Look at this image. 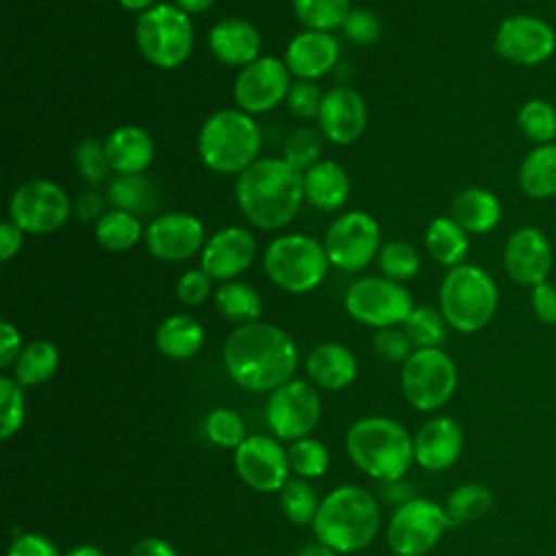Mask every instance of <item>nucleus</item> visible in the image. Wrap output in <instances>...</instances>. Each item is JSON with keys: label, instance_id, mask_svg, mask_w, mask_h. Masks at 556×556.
Segmentation results:
<instances>
[{"label": "nucleus", "instance_id": "f257e3e1", "mask_svg": "<svg viewBox=\"0 0 556 556\" xmlns=\"http://www.w3.org/2000/svg\"><path fill=\"white\" fill-rule=\"evenodd\" d=\"M224 367L232 382L252 393L274 391L293 378L295 341L278 326L252 321L237 326L224 343Z\"/></svg>", "mask_w": 556, "mask_h": 556}, {"label": "nucleus", "instance_id": "f03ea898", "mask_svg": "<svg viewBox=\"0 0 556 556\" xmlns=\"http://www.w3.org/2000/svg\"><path fill=\"white\" fill-rule=\"evenodd\" d=\"M235 195L254 226L276 230L295 217L304 200V174L285 159H258L239 174Z\"/></svg>", "mask_w": 556, "mask_h": 556}, {"label": "nucleus", "instance_id": "7ed1b4c3", "mask_svg": "<svg viewBox=\"0 0 556 556\" xmlns=\"http://www.w3.org/2000/svg\"><path fill=\"white\" fill-rule=\"evenodd\" d=\"M311 528L337 554L361 552L380 530V502L365 486L341 484L319 502Z\"/></svg>", "mask_w": 556, "mask_h": 556}, {"label": "nucleus", "instance_id": "20e7f679", "mask_svg": "<svg viewBox=\"0 0 556 556\" xmlns=\"http://www.w3.org/2000/svg\"><path fill=\"white\" fill-rule=\"evenodd\" d=\"M345 450L356 469L376 482L404 478L413 456V434L395 419L369 415L356 419L345 434Z\"/></svg>", "mask_w": 556, "mask_h": 556}, {"label": "nucleus", "instance_id": "39448f33", "mask_svg": "<svg viewBox=\"0 0 556 556\" xmlns=\"http://www.w3.org/2000/svg\"><path fill=\"white\" fill-rule=\"evenodd\" d=\"M261 130L241 109H222L200 128L198 152L202 163L217 174H241L258 161Z\"/></svg>", "mask_w": 556, "mask_h": 556}, {"label": "nucleus", "instance_id": "423d86ee", "mask_svg": "<svg viewBox=\"0 0 556 556\" xmlns=\"http://www.w3.org/2000/svg\"><path fill=\"white\" fill-rule=\"evenodd\" d=\"M441 313L458 332H478L495 315L497 287L493 278L478 265L460 263L450 267L439 289Z\"/></svg>", "mask_w": 556, "mask_h": 556}, {"label": "nucleus", "instance_id": "0eeeda50", "mask_svg": "<svg viewBox=\"0 0 556 556\" xmlns=\"http://www.w3.org/2000/svg\"><path fill=\"white\" fill-rule=\"evenodd\" d=\"M326 248L308 235L274 239L263 256V267L274 285L289 293L313 291L328 271Z\"/></svg>", "mask_w": 556, "mask_h": 556}, {"label": "nucleus", "instance_id": "6e6552de", "mask_svg": "<svg viewBox=\"0 0 556 556\" xmlns=\"http://www.w3.org/2000/svg\"><path fill=\"white\" fill-rule=\"evenodd\" d=\"M135 37L146 61L161 70L182 65L193 48L191 20L174 4H154L139 13Z\"/></svg>", "mask_w": 556, "mask_h": 556}, {"label": "nucleus", "instance_id": "1a4fd4ad", "mask_svg": "<svg viewBox=\"0 0 556 556\" xmlns=\"http://www.w3.org/2000/svg\"><path fill=\"white\" fill-rule=\"evenodd\" d=\"M456 365L441 348L415 350L402 363V395L413 408L421 413H430L447 404V400L456 391Z\"/></svg>", "mask_w": 556, "mask_h": 556}, {"label": "nucleus", "instance_id": "9d476101", "mask_svg": "<svg viewBox=\"0 0 556 556\" xmlns=\"http://www.w3.org/2000/svg\"><path fill=\"white\" fill-rule=\"evenodd\" d=\"M450 528L445 508L426 497H413L397 506L387 523L384 539L395 556H424Z\"/></svg>", "mask_w": 556, "mask_h": 556}, {"label": "nucleus", "instance_id": "9b49d317", "mask_svg": "<svg viewBox=\"0 0 556 556\" xmlns=\"http://www.w3.org/2000/svg\"><path fill=\"white\" fill-rule=\"evenodd\" d=\"M321 415L317 387L308 380L291 378L274 389L265 404V421L269 432L280 441H298L311 437Z\"/></svg>", "mask_w": 556, "mask_h": 556}, {"label": "nucleus", "instance_id": "f8f14e48", "mask_svg": "<svg viewBox=\"0 0 556 556\" xmlns=\"http://www.w3.org/2000/svg\"><path fill=\"white\" fill-rule=\"evenodd\" d=\"M410 293L395 280L367 276L348 287L345 311L361 324L391 328L404 324L413 313Z\"/></svg>", "mask_w": 556, "mask_h": 556}, {"label": "nucleus", "instance_id": "ddd939ff", "mask_svg": "<svg viewBox=\"0 0 556 556\" xmlns=\"http://www.w3.org/2000/svg\"><path fill=\"white\" fill-rule=\"evenodd\" d=\"M11 222L30 235H48L70 217V198L52 180L35 178L15 189L9 202Z\"/></svg>", "mask_w": 556, "mask_h": 556}, {"label": "nucleus", "instance_id": "4468645a", "mask_svg": "<svg viewBox=\"0 0 556 556\" xmlns=\"http://www.w3.org/2000/svg\"><path fill=\"white\" fill-rule=\"evenodd\" d=\"M324 248L330 265L343 271H358L380 252V228L371 215L348 211L326 230Z\"/></svg>", "mask_w": 556, "mask_h": 556}, {"label": "nucleus", "instance_id": "2eb2a0df", "mask_svg": "<svg viewBox=\"0 0 556 556\" xmlns=\"http://www.w3.org/2000/svg\"><path fill=\"white\" fill-rule=\"evenodd\" d=\"M232 465L243 484L258 493H278L291 473L287 450L269 434H248L235 450Z\"/></svg>", "mask_w": 556, "mask_h": 556}, {"label": "nucleus", "instance_id": "dca6fc26", "mask_svg": "<svg viewBox=\"0 0 556 556\" xmlns=\"http://www.w3.org/2000/svg\"><path fill=\"white\" fill-rule=\"evenodd\" d=\"M493 48L508 63L532 67L545 63L554 54L556 33L545 20L517 13L502 20L493 39Z\"/></svg>", "mask_w": 556, "mask_h": 556}, {"label": "nucleus", "instance_id": "f3484780", "mask_svg": "<svg viewBox=\"0 0 556 556\" xmlns=\"http://www.w3.org/2000/svg\"><path fill=\"white\" fill-rule=\"evenodd\" d=\"M289 70L282 61L274 56H258L250 65L241 67L232 93L235 102L241 111L250 113H265L287 100L291 89Z\"/></svg>", "mask_w": 556, "mask_h": 556}, {"label": "nucleus", "instance_id": "a211bd4d", "mask_svg": "<svg viewBox=\"0 0 556 556\" xmlns=\"http://www.w3.org/2000/svg\"><path fill=\"white\" fill-rule=\"evenodd\" d=\"M148 252L161 261H185L204 248V226L191 213H165L146 228Z\"/></svg>", "mask_w": 556, "mask_h": 556}, {"label": "nucleus", "instance_id": "6ab92c4d", "mask_svg": "<svg viewBox=\"0 0 556 556\" xmlns=\"http://www.w3.org/2000/svg\"><path fill=\"white\" fill-rule=\"evenodd\" d=\"M552 267V245L547 237L532 226L515 230L504 245V269L523 287H536L547 280Z\"/></svg>", "mask_w": 556, "mask_h": 556}, {"label": "nucleus", "instance_id": "aec40b11", "mask_svg": "<svg viewBox=\"0 0 556 556\" xmlns=\"http://www.w3.org/2000/svg\"><path fill=\"white\" fill-rule=\"evenodd\" d=\"M319 130L339 146L356 141L367 124V106L363 96L352 87H334L324 93L317 115Z\"/></svg>", "mask_w": 556, "mask_h": 556}, {"label": "nucleus", "instance_id": "412c9836", "mask_svg": "<svg viewBox=\"0 0 556 556\" xmlns=\"http://www.w3.org/2000/svg\"><path fill=\"white\" fill-rule=\"evenodd\" d=\"M254 252L256 241L245 228L226 226L204 243L200 269L215 280H230L250 267Z\"/></svg>", "mask_w": 556, "mask_h": 556}, {"label": "nucleus", "instance_id": "4be33fe9", "mask_svg": "<svg viewBox=\"0 0 556 556\" xmlns=\"http://www.w3.org/2000/svg\"><path fill=\"white\" fill-rule=\"evenodd\" d=\"M463 443V428L452 417H432L413 434V456L421 469L443 471L458 460Z\"/></svg>", "mask_w": 556, "mask_h": 556}, {"label": "nucleus", "instance_id": "5701e85b", "mask_svg": "<svg viewBox=\"0 0 556 556\" xmlns=\"http://www.w3.org/2000/svg\"><path fill=\"white\" fill-rule=\"evenodd\" d=\"M337 59L339 41L332 33L324 30H302L285 50V65L300 80H313L328 74Z\"/></svg>", "mask_w": 556, "mask_h": 556}, {"label": "nucleus", "instance_id": "b1692460", "mask_svg": "<svg viewBox=\"0 0 556 556\" xmlns=\"http://www.w3.org/2000/svg\"><path fill=\"white\" fill-rule=\"evenodd\" d=\"M208 46L217 61L245 67L258 59L261 35L254 24L241 17L219 20L208 33Z\"/></svg>", "mask_w": 556, "mask_h": 556}, {"label": "nucleus", "instance_id": "393cba45", "mask_svg": "<svg viewBox=\"0 0 556 556\" xmlns=\"http://www.w3.org/2000/svg\"><path fill=\"white\" fill-rule=\"evenodd\" d=\"M304 365L311 382L328 391H341L350 387L358 371L354 354L334 341H326L313 348Z\"/></svg>", "mask_w": 556, "mask_h": 556}, {"label": "nucleus", "instance_id": "a878e982", "mask_svg": "<svg viewBox=\"0 0 556 556\" xmlns=\"http://www.w3.org/2000/svg\"><path fill=\"white\" fill-rule=\"evenodd\" d=\"M111 169L119 176L143 174L154 159V141L139 126H119L104 141Z\"/></svg>", "mask_w": 556, "mask_h": 556}, {"label": "nucleus", "instance_id": "bb28decb", "mask_svg": "<svg viewBox=\"0 0 556 556\" xmlns=\"http://www.w3.org/2000/svg\"><path fill=\"white\" fill-rule=\"evenodd\" d=\"M350 195L348 172L334 161H317L304 172V198L321 208L334 211L345 204Z\"/></svg>", "mask_w": 556, "mask_h": 556}, {"label": "nucleus", "instance_id": "cd10ccee", "mask_svg": "<svg viewBox=\"0 0 556 556\" xmlns=\"http://www.w3.org/2000/svg\"><path fill=\"white\" fill-rule=\"evenodd\" d=\"M465 232L482 235L493 230L500 224L502 206L500 200L480 187H469L460 191L452 202V215H450Z\"/></svg>", "mask_w": 556, "mask_h": 556}, {"label": "nucleus", "instance_id": "c85d7f7f", "mask_svg": "<svg viewBox=\"0 0 556 556\" xmlns=\"http://www.w3.org/2000/svg\"><path fill=\"white\" fill-rule=\"evenodd\" d=\"M154 343L163 356L185 361L200 352L204 343V328L195 317L176 313L159 324L154 332Z\"/></svg>", "mask_w": 556, "mask_h": 556}, {"label": "nucleus", "instance_id": "c756f323", "mask_svg": "<svg viewBox=\"0 0 556 556\" xmlns=\"http://www.w3.org/2000/svg\"><path fill=\"white\" fill-rule=\"evenodd\" d=\"M519 187L534 200L556 195V143L532 148L519 165Z\"/></svg>", "mask_w": 556, "mask_h": 556}, {"label": "nucleus", "instance_id": "7c9ffc66", "mask_svg": "<svg viewBox=\"0 0 556 556\" xmlns=\"http://www.w3.org/2000/svg\"><path fill=\"white\" fill-rule=\"evenodd\" d=\"M59 369V350L46 339L26 343L13 363V378L26 389L48 382Z\"/></svg>", "mask_w": 556, "mask_h": 556}, {"label": "nucleus", "instance_id": "2f4dec72", "mask_svg": "<svg viewBox=\"0 0 556 556\" xmlns=\"http://www.w3.org/2000/svg\"><path fill=\"white\" fill-rule=\"evenodd\" d=\"M426 250L441 265L456 267L467 256L469 239L452 217H437L426 230Z\"/></svg>", "mask_w": 556, "mask_h": 556}, {"label": "nucleus", "instance_id": "473e14b6", "mask_svg": "<svg viewBox=\"0 0 556 556\" xmlns=\"http://www.w3.org/2000/svg\"><path fill=\"white\" fill-rule=\"evenodd\" d=\"M109 202L126 213L146 215L159 204V191L152 180L141 174L117 176L109 185Z\"/></svg>", "mask_w": 556, "mask_h": 556}, {"label": "nucleus", "instance_id": "72a5a7b5", "mask_svg": "<svg viewBox=\"0 0 556 556\" xmlns=\"http://www.w3.org/2000/svg\"><path fill=\"white\" fill-rule=\"evenodd\" d=\"M491 506H493V493L478 482L458 484L443 504L450 528H458L473 519L484 517L491 510Z\"/></svg>", "mask_w": 556, "mask_h": 556}, {"label": "nucleus", "instance_id": "f704fd0d", "mask_svg": "<svg viewBox=\"0 0 556 556\" xmlns=\"http://www.w3.org/2000/svg\"><path fill=\"white\" fill-rule=\"evenodd\" d=\"M215 306L232 324H252L258 319L263 302L254 287L245 282H224L215 291Z\"/></svg>", "mask_w": 556, "mask_h": 556}, {"label": "nucleus", "instance_id": "c9c22d12", "mask_svg": "<svg viewBox=\"0 0 556 556\" xmlns=\"http://www.w3.org/2000/svg\"><path fill=\"white\" fill-rule=\"evenodd\" d=\"M143 235L139 217L119 208L104 213L96 224V239L109 252H126Z\"/></svg>", "mask_w": 556, "mask_h": 556}, {"label": "nucleus", "instance_id": "e433bc0d", "mask_svg": "<svg viewBox=\"0 0 556 556\" xmlns=\"http://www.w3.org/2000/svg\"><path fill=\"white\" fill-rule=\"evenodd\" d=\"M319 497L313 484L304 478H289L287 484L278 491V504L282 515L295 523V526H306L313 523L315 513L319 508Z\"/></svg>", "mask_w": 556, "mask_h": 556}, {"label": "nucleus", "instance_id": "4c0bfd02", "mask_svg": "<svg viewBox=\"0 0 556 556\" xmlns=\"http://www.w3.org/2000/svg\"><path fill=\"white\" fill-rule=\"evenodd\" d=\"M517 126L521 135L536 146L554 143L556 139V106L547 100L532 98L517 111Z\"/></svg>", "mask_w": 556, "mask_h": 556}, {"label": "nucleus", "instance_id": "58836bf2", "mask_svg": "<svg viewBox=\"0 0 556 556\" xmlns=\"http://www.w3.org/2000/svg\"><path fill=\"white\" fill-rule=\"evenodd\" d=\"M291 4L306 30L332 33L350 15V0H291Z\"/></svg>", "mask_w": 556, "mask_h": 556}, {"label": "nucleus", "instance_id": "ea45409f", "mask_svg": "<svg viewBox=\"0 0 556 556\" xmlns=\"http://www.w3.org/2000/svg\"><path fill=\"white\" fill-rule=\"evenodd\" d=\"M287 458H289L291 471L304 480L321 478L330 465L328 447L313 437H302L298 441H291V445L287 447Z\"/></svg>", "mask_w": 556, "mask_h": 556}, {"label": "nucleus", "instance_id": "a19ab883", "mask_svg": "<svg viewBox=\"0 0 556 556\" xmlns=\"http://www.w3.org/2000/svg\"><path fill=\"white\" fill-rule=\"evenodd\" d=\"M413 348H439L447 334V321L441 311L432 306H417L402 324Z\"/></svg>", "mask_w": 556, "mask_h": 556}, {"label": "nucleus", "instance_id": "79ce46f5", "mask_svg": "<svg viewBox=\"0 0 556 556\" xmlns=\"http://www.w3.org/2000/svg\"><path fill=\"white\" fill-rule=\"evenodd\" d=\"M204 432L208 437V441L217 447H226V450H237L248 432H245V421L243 417L232 410V408H215L206 415L204 419Z\"/></svg>", "mask_w": 556, "mask_h": 556}, {"label": "nucleus", "instance_id": "37998d69", "mask_svg": "<svg viewBox=\"0 0 556 556\" xmlns=\"http://www.w3.org/2000/svg\"><path fill=\"white\" fill-rule=\"evenodd\" d=\"M26 417L24 387L13 376L0 378V437L9 441L20 432Z\"/></svg>", "mask_w": 556, "mask_h": 556}, {"label": "nucleus", "instance_id": "c03bdc74", "mask_svg": "<svg viewBox=\"0 0 556 556\" xmlns=\"http://www.w3.org/2000/svg\"><path fill=\"white\" fill-rule=\"evenodd\" d=\"M378 265L389 280H408L419 271V254L406 241H389L378 252Z\"/></svg>", "mask_w": 556, "mask_h": 556}, {"label": "nucleus", "instance_id": "a18cd8bd", "mask_svg": "<svg viewBox=\"0 0 556 556\" xmlns=\"http://www.w3.org/2000/svg\"><path fill=\"white\" fill-rule=\"evenodd\" d=\"M74 163H76V169L80 174V178L89 185H100L111 165H109V159H106V150H104V143H100L98 139L93 137H87L83 139L78 146H76V152H74Z\"/></svg>", "mask_w": 556, "mask_h": 556}, {"label": "nucleus", "instance_id": "49530a36", "mask_svg": "<svg viewBox=\"0 0 556 556\" xmlns=\"http://www.w3.org/2000/svg\"><path fill=\"white\" fill-rule=\"evenodd\" d=\"M321 135L313 128H298L285 143V161L298 172H306L319 161L321 154Z\"/></svg>", "mask_w": 556, "mask_h": 556}, {"label": "nucleus", "instance_id": "de8ad7c7", "mask_svg": "<svg viewBox=\"0 0 556 556\" xmlns=\"http://www.w3.org/2000/svg\"><path fill=\"white\" fill-rule=\"evenodd\" d=\"M374 350L378 356L391 363H404L415 352L408 334L404 332V328H397V326L380 328L374 334Z\"/></svg>", "mask_w": 556, "mask_h": 556}, {"label": "nucleus", "instance_id": "09e8293b", "mask_svg": "<svg viewBox=\"0 0 556 556\" xmlns=\"http://www.w3.org/2000/svg\"><path fill=\"white\" fill-rule=\"evenodd\" d=\"M321 100H324V93L313 80H295L287 93L289 111L295 117H304V119L319 115Z\"/></svg>", "mask_w": 556, "mask_h": 556}, {"label": "nucleus", "instance_id": "8fccbe9b", "mask_svg": "<svg viewBox=\"0 0 556 556\" xmlns=\"http://www.w3.org/2000/svg\"><path fill=\"white\" fill-rule=\"evenodd\" d=\"M345 37L356 46H369L380 37V22L371 11L365 9H352L350 15L343 22Z\"/></svg>", "mask_w": 556, "mask_h": 556}, {"label": "nucleus", "instance_id": "3c124183", "mask_svg": "<svg viewBox=\"0 0 556 556\" xmlns=\"http://www.w3.org/2000/svg\"><path fill=\"white\" fill-rule=\"evenodd\" d=\"M211 276L204 269H189L176 285V298L187 306L202 304L211 293Z\"/></svg>", "mask_w": 556, "mask_h": 556}, {"label": "nucleus", "instance_id": "603ef678", "mask_svg": "<svg viewBox=\"0 0 556 556\" xmlns=\"http://www.w3.org/2000/svg\"><path fill=\"white\" fill-rule=\"evenodd\" d=\"M7 556H61V554L48 536L39 532H24L11 541Z\"/></svg>", "mask_w": 556, "mask_h": 556}, {"label": "nucleus", "instance_id": "864d4df0", "mask_svg": "<svg viewBox=\"0 0 556 556\" xmlns=\"http://www.w3.org/2000/svg\"><path fill=\"white\" fill-rule=\"evenodd\" d=\"M532 311L539 317V321L549 326L556 324V285L543 280L536 287H532Z\"/></svg>", "mask_w": 556, "mask_h": 556}, {"label": "nucleus", "instance_id": "5fc2aeb1", "mask_svg": "<svg viewBox=\"0 0 556 556\" xmlns=\"http://www.w3.org/2000/svg\"><path fill=\"white\" fill-rule=\"evenodd\" d=\"M376 497H378V502L397 508V506L406 504L408 500H413L415 495H413V484L408 480H404V478H397V480L378 482Z\"/></svg>", "mask_w": 556, "mask_h": 556}, {"label": "nucleus", "instance_id": "6e6d98bb", "mask_svg": "<svg viewBox=\"0 0 556 556\" xmlns=\"http://www.w3.org/2000/svg\"><path fill=\"white\" fill-rule=\"evenodd\" d=\"M22 337L11 321L0 324V367H11L22 352Z\"/></svg>", "mask_w": 556, "mask_h": 556}, {"label": "nucleus", "instance_id": "4d7b16f0", "mask_svg": "<svg viewBox=\"0 0 556 556\" xmlns=\"http://www.w3.org/2000/svg\"><path fill=\"white\" fill-rule=\"evenodd\" d=\"M22 228H17L13 222L0 224V258L7 263L11 261L20 248H22Z\"/></svg>", "mask_w": 556, "mask_h": 556}, {"label": "nucleus", "instance_id": "13d9d810", "mask_svg": "<svg viewBox=\"0 0 556 556\" xmlns=\"http://www.w3.org/2000/svg\"><path fill=\"white\" fill-rule=\"evenodd\" d=\"M130 556H178V552L161 536H143L132 545Z\"/></svg>", "mask_w": 556, "mask_h": 556}, {"label": "nucleus", "instance_id": "bf43d9fd", "mask_svg": "<svg viewBox=\"0 0 556 556\" xmlns=\"http://www.w3.org/2000/svg\"><path fill=\"white\" fill-rule=\"evenodd\" d=\"M102 195L98 191H85L80 193V198L76 200V215L80 219H91V217H102Z\"/></svg>", "mask_w": 556, "mask_h": 556}, {"label": "nucleus", "instance_id": "052dcab7", "mask_svg": "<svg viewBox=\"0 0 556 556\" xmlns=\"http://www.w3.org/2000/svg\"><path fill=\"white\" fill-rule=\"evenodd\" d=\"M295 556H337V552H332L330 547H326L324 543H319L317 539L313 543H306Z\"/></svg>", "mask_w": 556, "mask_h": 556}, {"label": "nucleus", "instance_id": "680f3d73", "mask_svg": "<svg viewBox=\"0 0 556 556\" xmlns=\"http://www.w3.org/2000/svg\"><path fill=\"white\" fill-rule=\"evenodd\" d=\"M215 0H176V7L182 9L187 15L189 13H202L206 11Z\"/></svg>", "mask_w": 556, "mask_h": 556}, {"label": "nucleus", "instance_id": "e2e57ef3", "mask_svg": "<svg viewBox=\"0 0 556 556\" xmlns=\"http://www.w3.org/2000/svg\"><path fill=\"white\" fill-rule=\"evenodd\" d=\"M65 556H106V554L96 545H76Z\"/></svg>", "mask_w": 556, "mask_h": 556}, {"label": "nucleus", "instance_id": "0e129e2a", "mask_svg": "<svg viewBox=\"0 0 556 556\" xmlns=\"http://www.w3.org/2000/svg\"><path fill=\"white\" fill-rule=\"evenodd\" d=\"M119 4L128 11H148L150 7H154V0H119Z\"/></svg>", "mask_w": 556, "mask_h": 556}]
</instances>
